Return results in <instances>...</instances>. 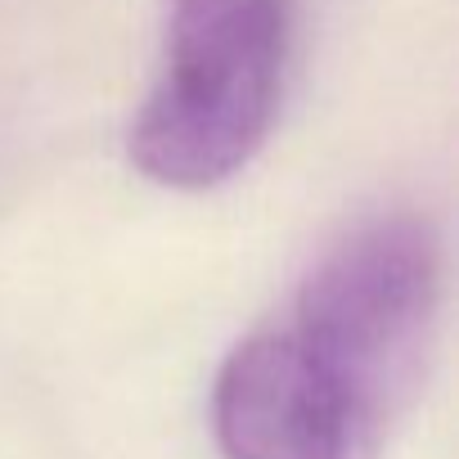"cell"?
I'll list each match as a JSON object with an SVG mask.
<instances>
[{
	"mask_svg": "<svg viewBox=\"0 0 459 459\" xmlns=\"http://www.w3.org/2000/svg\"><path fill=\"white\" fill-rule=\"evenodd\" d=\"M441 325V244L405 212L374 216L311 266L284 325L360 459L414 410Z\"/></svg>",
	"mask_w": 459,
	"mask_h": 459,
	"instance_id": "6da1fadb",
	"label": "cell"
},
{
	"mask_svg": "<svg viewBox=\"0 0 459 459\" xmlns=\"http://www.w3.org/2000/svg\"><path fill=\"white\" fill-rule=\"evenodd\" d=\"M293 0H171L167 50L131 126V162L167 189H216L266 144Z\"/></svg>",
	"mask_w": 459,
	"mask_h": 459,
	"instance_id": "7a4b0ae2",
	"label": "cell"
},
{
	"mask_svg": "<svg viewBox=\"0 0 459 459\" xmlns=\"http://www.w3.org/2000/svg\"><path fill=\"white\" fill-rule=\"evenodd\" d=\"M212 432L225 459H360L284 325L248 333L221 360Z\"/></svg>",
	"mask_w": 459,
	"mask_h": 459,
	"instance_id": "3957f363",
	"label": "cell"
}]
</instances>
